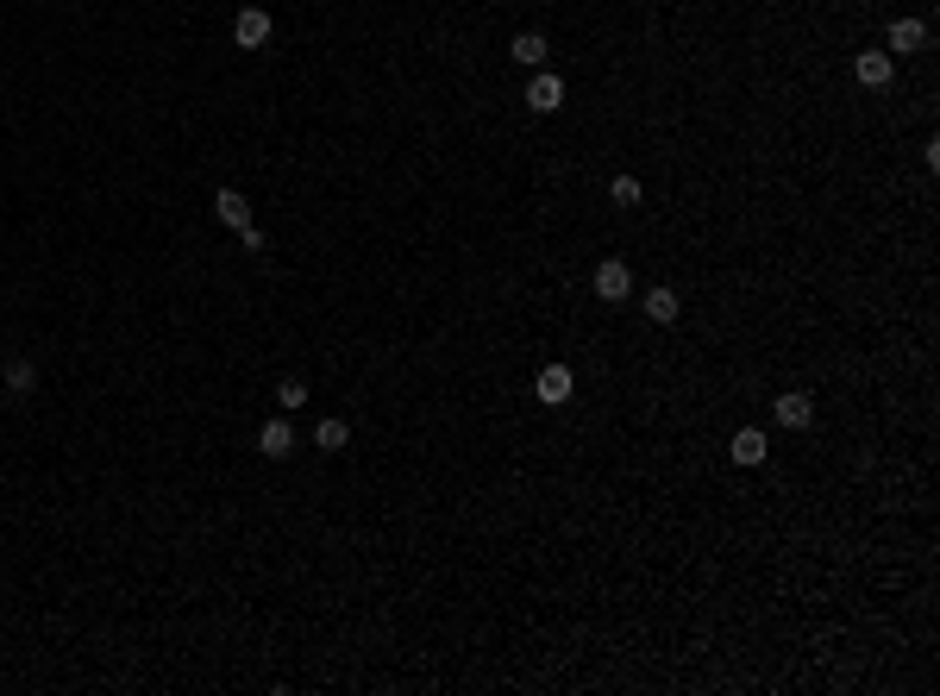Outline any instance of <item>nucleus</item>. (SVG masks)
<instances>
[{
	"label": "nucleus",
	"instance_id": "obj_1",
	"mask_svg": "<svg viewBox=\"0 0 940 696\" xmlns=\"http://www.w3.org/2000/svg\"><path fill=\"white\" fill-rule=\"evenodd\" d=\"M533 396L546 402V408H564V402L577 396V370H571V364H546V370L533 377Z\"/></svg>",
	"mask_w": 940,
	"mask_h": 696
},
{
	"label": "nucleus",
	"instance_id": "obj_2",
	"mask_svg": "<svg viewBox=\"0 0 940 696\" xmlns=\"http://www.w3.org/2000/svg\"><path fill=\"white\" fill-rule=\"evenodd\" d=\"M270 32H276V26H270V13L257 7V0H251V7H239V19H232V44H239V51H264Z\"/></svg>",
	"mask_w": 940,
	"mask_h": 696
},
{
	"label": "nucleus",
	"instance_id": "obj_3",
	"mask_svg": "<svg viewBox=\"0 0 940 696\" xmlns=\"http://www.w3.org/2000/svg\"><path fill=\"white\" fill-rule=\"evenodd\" d=\"M527 107H533V113H558V107H564V76H558V69H533Z\"/></svg>",
	"mask_w": 940,
	"mask_h": 696
},
{
	"label": "nucleus",
	"instance_id": "obj_4",
	"mask_svg": "<svg viewBox=\"0 0 940 696\" xmlns=\"http://www.w3.org/2000/svg\"><path fill=\"white\" fill-rule=\"evenodd\" d=\"M727 458H734L740 471H759V464L771 458V446H765V433H759V427H740L734 439H727Z\"/></svg>",
	"mask_w": 940,
	"mask_h": 696
},
{
	"label": "nucleus",
	"instance_id": "obj_5",
	"mask_svg": "<svg viewBox=\"0 0 940 696\" xmlns=\"http://www.w3.org/2000/svg\"><path fill=\"white\" fill-rule=\"evenodd\" d=\"M771 414H778V427H790V433H803V427L815 421V396H803V389H784V396L771 402Z\"/></svg>",
	"mask_w": 940,
	"mask_h": 696
},
{
	"label": "nucleus",
	"instance_id": "obj_6",
	"mask_svg": "<svg viewBox=\"0 0 940 696\" xmlns=\"http://www.w3.org/2000/svg\"><path fill=\"white\" fill-rule=\"evenodd\" d=\"M890 76H897V57H890V51H859L853 57V82L859 88H884Z\"/></svg>",
	"mask_w": 940,
	"mask_h": 696
},
{
	"label": "nucleus",
	"instance_id": "obj_7",
	"mask_svg": "<svg viewBox=\"0 0 940 696\" xmlns=\"http://www.w3.org/2000/svg\"><path fill=\"white\" fill-rule=\"evenodd\" d=\"M596 295H602V301H627V295H633V270H627L621 258H602V264H596Z\"/></svg>",
	"mask_w": 940,
	"mask_h": 696
},
{
	"label": "nucleus",
	"instance_id": "obj_8",
	"mask_svg": "<svg viewBox=\"0 0 940 696\" xmlns=\"http://www.w3.org/2000/svg\"><path fill=\"white\" fill-rule=\"evenodd\" d=\"M508 57L521 63V69H546V63H552V38H546V32H521V38L508 44Z\"/></svg>",
	"mask_w": 940,
	"mask_h": 696
},
{
	"label": "nucleus",
	"instance_id": "obj_9",
	"mask_svg": "<svg viewBox=\"0 0 940 696\" xmlns=\"http://www.w3.org/2000/svg\"><path fill=\"white\" fill-rule=\"evenodd\" d=\"M922 44H928V26H922V19H890V32H884V51H890V57H897V51L909 57V51H922Z\"/></svg>",
	"mask_w": 940,
	"mask_h": 696
},
{
	"label": "nucleus",
	"instance_id": "obj_10",
	"mask_svg": "<svg viewBox=\"0 0 940 696\" xmlns=\"http://www.w3.org/2000/svg\"><path fill=\"white\" fill-rule=\"evenodd\" d=\"M257 452H264V458H289V452H295V427H289V414L264 421V433H257Z\"/></svg>",
	"mask_w": 940,
	"mask_h": 696
},
{
	"label": "nucleus",
	"instance_id": "obj_11",
	"mask_svg": "<svg viewBox=\"0 0 940 696\" xmlns=\"http://www.w3.org/2000/svg\"><path fill=\"white\" fill-rule=\"evenodd\" d=\"M214 214H220V220H226L232 232H245V226H257V220H251V201H245L239 189H220V195H214Z\"/></svg>",
	"mask_w": 940,
	"mask_h": 696
},
{
	"label": "nucleus",
	"instance_id": "obj_12",
	"mask_svg": "<svg viewBox=\"0 0 940 696\" xmlns=\"http://www.w3.org/2000/svg\"><path fill=\"white\" fill-rule=\"evenodd\" d=\"M640 308H646V320H652V327H671V320L684 314V301H677V289H652V295L640 301Z\"/></svg>",
	"mask_w": 940,
	"mask_h": 696
},
{
	"label": "nucleus",
	"instance_id": "obj_13",
	"mask_svg": "<svg viewBox=\"0 0 940 696\" xmlns=\"http://www.w3.org/2000/svg\"><path fill=\"white\" fill-rule=\"evenodd\" d=\"M314 446H320V452H345V446H351V421H339V414H326V421L314 427Z\"/></svg>",
	"mask_w": 940,
	"mask_h": 696
},
{
	"label": "nucleus",
	"instance_id": "obj_14",
	"mask_svg": "<svg viewBox=\"0 0 940 696\" xmlns=\"http://www.w3.org/2000/svg\"><path fill=\"white\" fill-rule=\"evenodd\" d=\"M0 389H7V396H32V389H38V364H32V358H13V364H7V383H0Z\"/></svg>",
	"mask_w": 940,
	"mask_h": 696
},
{
	"label": "nucleus",
	"instance_id": "obj_15",
	"mask_svg": "<svg viewBox=\"0 0 940 696\" xmlns=\"http://www.w3.org/2000/svg\"><path fill=\"white\" fill-rule=\"evenodd\" d=\"M301 402H308V383H301V377H282V383H276V408H282V414H295Z\"/></svg>",
	"mask_w": 940,
	"mask_h": 696
},
{
	"label": "nucleus",
	"instance_id": "obj_16",
	"mask_svg": "<svg viewBox=\"0 0 940 696\" xmlns=\"http://www.w3.org/2000/svg\"><path fill=\"white\" fill-rule=\"evenodd\" d=\"M640 195H646L640 176H615V182H608V201H615V207H640Z\"/></svg>",
	"mask_w": 940,
	"mask_h": 696
},
{
	"label": "nucleus",
	"instance_id": "obj_17",
	"mask_svg": "<svg viewBox=\"0 0 940 696\" xmlns=\"http://www.w3.org/2000/svg\"><path fill=\"white\" fill-rule=\"evenodd\" d=\"M0 402H7V389H0Z\"/></svg>",
	"mask_w": 940,
	"mask_h": 696
}]
</instances>
